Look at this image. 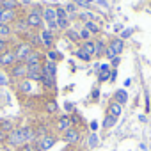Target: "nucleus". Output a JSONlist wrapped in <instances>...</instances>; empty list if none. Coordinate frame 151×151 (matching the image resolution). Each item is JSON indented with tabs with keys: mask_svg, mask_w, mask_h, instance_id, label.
<instances>
[{
	"mask_svg": "<svg viewBox=\"0 0 151 151\" xmlns=\"http://www.w3.org/2000/svg\"><path fill=\"white\" fill-rule=\"evenodd\" d=\"M110 78V69L109 71H100V75H98V80L100 82H105V80H109Z\"/></svg>",
	"mask_w": 151,
	"mask_h": 151,
	"instance_id": "c756f323",
	"label": "nucleus"
},
{
	"mask_svg": "<svg viewBox=\"0 0 151 151\" xmlns=\"http://www.w3.org/2000/svg\"><path fill=\"white\" fill-rule=\"evenodd\" d=\"M25 64H27V66H32V64H41V53H39V52H32V53L27 57Z\"/></svg>",
	"mask_w": 151,
	"mask_h": 151,
	"instance_id": "2eb2a0df",
	"label": "nucleus"
},
{
	"mask_svg": "<svg viewBox=\"0 0 151 151\" xmlns=\"http://www.w3.org/2000/svg\"><path fill=\"white\" fill-rule=\"evenodd\" d=\"M75 4H77V6H82V7H89V2H87V0H75Z\"/></svg>",
	"mask_w": 151,
	"mask_h": 151,
	"instance_id": "4c0bfd02",
	"label": "nucleus"
},
{
	"mask_svg": "<svg viewBox=\"0 0 151 151\" xmlns=\"http://www.w3.org/2000/svg\"><path fill=\"white\" fill-rule=\"evenodd\" d=\"M32 53V50H30V45L29 43H22L16 50H14V55H16V62H25L27 60V57Z\"/></svg>",
	"mask_w": 151,
	"mask_h": 151,
	"instance_id": "39448f33",
	"label": "nucleus"
},
{
	"mask_svg": "<svg viewBox=\"0 0 151 151\" xmlns=\"http://www.w3.org/2000/svg\"><path fill=\"white\" fill-rule=\"evenodd\" d=\"M57 18H68V16H66V9H64V7H57Z\"/></svg>",
	"mask_w": 151,
	"mask_h": 151,
	"instance_id": "e433bc0d",
	"label": "nucleus"
},
{
	"mask_svg": "<svg viewBox=\"0 0 151 151\" xmlns=\"http://www.w3.org/2000/svg\"><path fill=\"white\" fill-rule=\"evenodd\" d=\"M43 22V11L41 9H34L27 14V23L29 27H39Z\"/></svg>",
	"mask_w": 151,
	"mask_h": 151,
	"instance_id": "423d86ee",
	"label": "nucleus"
},
{
	"mask_svg": "<svg viewBox=\"0 0 151 151\" xmlns=\"http://www.w3.org/2000/svg\"><path fill=\"white\" fill-rule=\"evenodd\" d=\"M64 142L66 144H69V146H75V144H78L80 142V139H82V135H80V130L78 128H69L68 132H64Z\"/></svg>",
	"mask_w": 151,
	"mask_h": 151,
	"instance_id": "7ed1b4c3",
	"label": "nucleus"
},
{
	"mask_svg": "<svg viewBox=\"0 0 151 151\" xmlns=\"http://www.w3.org/2000/svg\"><path fill=\"white\" fill-rule=\"evenodd\" d=\"M16 22V13L14 11H9V9H4V7H0V23H13Z\"/></svg>",
	"mask_w": 151,
	"mask_h": 151,
	"instance_id": "0eeeda50",
	"label": "nucleus"
},
{
	"mask_svg": "<svg viewBox=\"0 0 151 151\" xmlns=\"http://www.w3.org/2000/svg\"><path fill=\"white\" fill-rule=\"evenodd\" d=\"M64 151H73V149H71V147H68V149H64Z\"/></svg>",
	"mask_w": 151,
	"mask_h": 151,
	"instance_id": "a18cd8bd",
	"label": "nucleus"
},
{
	"mask_svg": "<svg viewBox=\"0 0 151 151\" xmlns=\"http://www.w3.org/2000/svg\"><path fill=\"white\" fill-rule=\"evenodd\" d=\"M105 57H107L109 60H114V59H116V52H114L110 46H107V50H105Z\"/></svg>",
	"mask_w": 151,
	"mask_h": 151,
	"instance_id": "72a5a7b5",
	"label": "nucleus"
},
{
	"mask_svg": "<svg viewBox=\"0 0 151 151\" xmlns=\"http://www.w3.org/2000/svg\"><path fill=\"white\" fill-rule=\"evenodd\" d=\"M89 128H91V132H93V133H96V130H98V123H96V121H91Z\"/></svg>",
	"mask_w": 151,
	"mask_h": 151,
	"instance_id": "ea45409f",
	"label": "nucleus"
},
{
	"mask_svg": "<svg viewBox=\"0 0 151 151\" xmlns=\"http://www.w3.org/2000/svg\"><path fill=\"white\" fill-rule=\"evenodd\" d=\"M121 112H123V105H119V103H116V101H112V103H109V109H107V114L109 116H112V117H119L121 116Z\"/></svg>",
	"mask_w": 151,
	"mask_h": 151,
	"instance_id": "9b49d317",
	"label": "nucleus"
},
{
	"mask_svg": "<svg viewBox=\"0 0 151 151\" xmlns=\"http://www.w3.org/2000/svg\"><path fill=\"white\" fill-rule=\"evenodd\" d=\"M11 36V27L6 23H0V39H6Z\"/></svg>",
	"mask_w": 151,
	"mask_h": 151,
	"instance_id": "5701e85b",
	"label": "nucleus"
},
{
	"mask_svg": "<svg viewBox=\"0 0 151 151\" xmlns=\"http://www.w3.org/2000/svg\"><path fill=\"white\" fill-rule=\"evenodd\" d=\"M114 101H116V103H119V105H124V103L128 101V94H126V91L117 89V91L114 93Z\"/></svg>",
	"mask_w": 151,
	"mask_h": 151,
	"instance_id": "ddd939ff",
	"label": "nucleus"
},
{
	"mask_svg": "<svg viewBox=\"0 0 151 151\" xmlns=\"http://www.w3.org/2000/svg\"><path fill=\"white\" fill-rule=\"evenodd\" d=\"M116 123H117V119L107 114V116H105V119H103V124H101V126H103L105 130H109V128H114V126H116Z\"/></svg>",
	"mask_w": 151,
	"mask_h": 151,
	"instance_id": "6ab92c4d",
	"label": "nucleus"
},
{
	"mask_svg": "<svg viewBox=\"0 0 151 151\" xmlns=\"http://www.w3.org/2000/svg\"><path fill=\"white\" fill-rule=\"evenodd\" d=\"M27 68H29L27 78L30 82H41L43 80V64H32V66H27Z\"/></svg>",
	"mask_w": 151,
	"mask_h": 151,
	"instance_id": "f03ea898",
	"label": "nucleus"
},
{
	"mask_svg": "<svg viewBox=\"0 0 151 151\" xmlns=\"http://www.w3.org/2000/svg\"><path fill=\"white\" fill-rule=\"evenodd\" d=\"M41 41H43L45 46H52V45H53V32H50V30H43V34H41Z\"/></svg>",
	"mask_w": 151,
	"mask_h": 151,
	"instance_id": "4468645a",
	"label": "nucleus"
},
{
	"mask_svg": "<svg viewBox=\"0 0 151 151\" xmlns=\"http://www.w3.org/2000/svg\"><path fill=\"white\" fill-rule=\"evenodd\" d=\"M80 48H82L89 57H94V43H93V41H84Z\"/></svg>",
	"mask_w": 151,
	"mask_h": 151,
	"instance_id": "a211bd4d",
	"label": "nucleus"
},
{
	"mask_svg": "<svg viewBox=\"0 0 151 151\" xmlns=\"http://www.w3.org/2000/svg\"><path fill=\"white\" fill-rule=\"evenodd\" d=\"M0 130H2V132H6L7 135L14 130V124L9 121V119H0Z\"/></svg>",
	"mask_w": 151,
	"mask_h": 151,
	"instance_id": "dca6fc26",
	"label": "nucleus"
},
{
	"mask_svg": "<svg viewBox=\"0 0 151 151\" xmlns=\"http://www.w3.org/2000/svg\"><path fill=\"white\" fill-rule=\"evenodd\" d=\"M69 128H73V121H71V117L66 114V116H62V117H59V121H57V130L59 132H68Z\"/></svg>",
	"mask_w": 151,
	"mask_h": 151,
	"instance_id": "6e6552de",
	"label": "nucleus"
},
{
	"mask_svg": "<svg viewBox=\"0 0 151 151\" xmlns=\"http://www.w3.org/2000/svg\"><path fill=\"white\" fill-rule=\"evenodd\" d=\"M20 91H23V93H30V91H32L30 80H22V84H20Z\"/></svg>",
	"mask_w": 151,
	"mask_h": 151,
	"instance_id": "a878e982",
	"label": "nucleus"
},
{
	"mask_svg": "<svg viewBox=\"0 0 151 151\" xmlns=\"http://www.w3.org/2000/svg\"><path fill=\"white\" fill-rule=\"evenodd\" d=\"M7 52V41L6 39H0V55Z\"/></svg>",
	"mask_w": 151,
	"mask_h": 151,
	"instance_id": "c9c22d12",
	"label": "nucleus"
},
{
	"mask_svg": "<svg viewBox=\"0 0 151 151\" xmlns=\"http://www.w3.org/2000/svg\"><path fill=\"white\" fill-rule=\"evenodd\" d=\"M149 2H151V0H149Z\"/></svg>",
	"mask_w": 151,
	"mask_h": 151,
	"instance_id": "49530a36",
	"label": "nucleus"
},
{
	"mask_svg": "<svg viewBox=\"0 0 151 151\" xmlns=\"http://www.w3.org/2000/svg\"><path fill=\"white\" fill-rule=\"evenodd\" d=\"M27 73H29V68H27V64H23V62H18V64H14V66L11 68V77H13V78L23 80V78H27Z\"/></svg>",
	"mask_w": 151,
	"mask_h": 151,
	"instance_id": "20e7f679",
	"label": "nucleus"
},
{
	"mask_svg": "<svg viewBox=\"0 0 151 151\" xmlns=\"http://www.w3.org/2000/svg\"><path fill=\"white\" fill-rule=\"evenodd\" d=\"M48 29H50V32H52V30H55V29H57V22H52V23H48Z\"/></svg>",
	"mask_w": 151,
	"mask_h": 151,
	"instance_id": "37998d69",
	"label": "nucleus"
},
{
	"mask_svg": "<svg viewBox=\"0 0 151 151\" xmlns=\"http://www.w3.org/2000/svg\"><path fill=\"white\" fill-rule=\"evenodd\" d=\"M45 109H46V112H48V114H53V112H57V103H55L53 100H50V101H46Z\"/></svg>",
	"mask_w": 151,
	"mask_h": 151,
	"instance_id": "393cba45",
	"label": "nucleus"
},
{
	"mask_svg": "<svg viewBox=\"0 0 151 151\" xmlns=\"http://www.w3.org/2000/svg\"><path fill=\"white\" fill-rule=\"evenodd\" d=\"M119 60H121V59H119V57H116V59L112 60V64H114V66H117V64H119Z\"/></svg>",
	"mask_w": 151,
	"mask_h": 151,
	"instance_id": "c03bdc74",
	"label": "nucleus"
},
{
	"mask_svg": "<svg viewBox=\"0 0 151 151\" xmlns=\"http://www.w3.org/2000/svg\"><path fill=\"white\" fill-rule=\"evenodd\" d=\"M87 146H89V149H94V147L100 146V139H98L96 133H91V135L87 137Z\"/></svg>",
	"mask_w": 151,
	"mask_h": 151,
	"instance_id": "aec40b11",
	"label": "nucleus"
},
{
	"mask_svg": "<svg viewBox=\"0 0 151 151\" xmlns=\"http://www.w3.org/2000/svg\"><path fill=\"white\" fill-rule=\"evenodd\" d=\"M46 57H48V60H50V62H55V60H59V59H60V55H59L57 52H52V50H48Z\"/></svg>",
	"mask_w": 151,
	"mask_h": 151,
	"instance_id": "c85d7f7f",
	"label": "nucleus"
},
{
	"mask_svg": "<svg viewBox=\"0 0 151 151\" xmlns=\"http://www.w3.org/2000/svg\"><path fill=\"white\" fill-rule=\"evenodd\" d=\"M105 50H107V46H105V43H103V41H94V57L101 55Z\"/></svg>",
	"mask_w": 151,
	"mask_h": 151,
	"instance_id": "412c9836",
	"label": "nucleus"
},
{
	"mask_svg": "<svg viewBox=\"0 0 151 151\" xmlns=\"http://www.w3.org/2000/svg\"><path fill=\"white\" fill-rule=\"evenodd\" d=\"M29 27L27 20H16V30H25Z\"/></svg>",
	"mask_w": 151,
	"mask_h": 151,
	"instance_id": "7c9ffc66",
	"label": "nucleus"
},
{
	"mask_svg": "<svg viewBox=\"0 0 151 151\" xmlns=\"http://www.w3.org/2000/svg\"><path fill=\"white\" fill-rule=\"evenodd\" d=\"M75 55H77L78 59H82V60H89V59H91V57H89V55H87V53H86V52H84L82 48H80V50H77V52H75Z\"/></svg>",
	"mask_w": 151,
	"mask_h": 151,
	"instance_id": "2f4dec72",
	"label": "nucleus"
},
{
	"mask_svg": "<svg viewBox=\"0 0 151 151\" xmlns=\"http://www.w3.org/2000/svg\"><path fill=\"white\" fill-rule=\"evenodd\" d=\"M78 34H80V37H82V39H87V37H89V30H80Z\"/></svg>",
	"mask_w": 151,
	"mask_h": 151,
	"instance_id": "79ce46f5",
	"label": "nucleus"
},
{
	"mask_svg": "<svg viewBox=\"0 0 151 151\" xmlns=\"http://www.w3.org/2000/svg\"><path fill=\"white\" fill-rule=\"evenodd\" d=\"M68 18H57V27L59 29H68Z\"/></svg>",
	"mask_w": 151,
	"mask_h": 151,
	"instance_id": "473e14b6",
	"label": "nucleus"
},
{
	"mask_svg": "<svg viewBox=\"0 0 151 151\" xmlns=\"http://www.w3.org/2000/svg\"><path fill=\"white\" fill-rule=\"evenodd\" d=\"M0 7L9 9V11H14L18 7V2H16V0H2V6H0Z\"/></svg>",
	"mask_w": 151,
	"mask_h": 151,
	"instance_id": "4be33fe9",
	"label": "nucleus"
},
{
	"mask_svg": "<svg viewBox=\"0 0 151 151\" xmlns=\"http://www.w3.org/2000/svg\"><path fill=\"white\" fill-rule=\"evenodd\" d=\"M64 9H66V13H75V9H77V7H75V4H68Z\"/></svg>",
	"mask_w": 151,
	"mask_h": 151,
	"instance_id": "58836bf2",
	"label": "nucleus"
},
{
	"mask_svg": "<svg viewBox=\"0 0 151 151\" xmlns=\"http://www.w3.org/2000/svg\"><path fill=\"white\" fill-rule=\"evenodd\" d=\"M41 82H43V84H45V87H48V89H50V87H53V80H52V78H48V77H45V75H43V80H41Z\"/></svg>",
	"mask_w": 151,
	"mask_h": 151,
	"instance_id": "f704fd0d",
	"label": "nucleus"
},
{
	"mask_svg": "<svg viewBox=\"0 0 151 151\" xmlns=\"http://www.w3.org/2000/svg\"><path fill=\"white\" fill-rule=\"evenodd\" d=\"M55 71H57V66H55V62H45L43 64V75L45 77H48V78H52L53 80V77H55Z\"/></svg>",
	"mask_w": 151,
	"mask_h": 151,
	"instance_id": "9d476101",
	"label": "nucleus"
},
{
	"mask_svg": "<svg viewBox=\"0 0 151 151\" xmlns=\"http://www.w3.org/2000/svg\"><path fill=\"white\" fill-rule=\"evenodd\" d=\"M55 142H57V139H55L53 135L46 133V135H43V137H39V139L36 140V147H37V151H48Z\"/></svg>",
	"mask_w": 151,
	"mask_h": 151,
	"instance_id": "f257e3e1",
	"label": "nucleus"
},
{
	"mask_svg": "<svg viewBox=\"0 0 151 151\" xmlns=\"http://www.w3.org/2000/svg\"><path fill=\"white\" fill-rule=\"evenodd\" d=\"M20 151H37L36 142H27V144H23V146L20 147Z\"/></svg>",
	"mask_w": 151,
	"mask_h": 151,
	"instance_id": "cd10ccee",
	"label": "nucleus"
},
{
	"mask_svg": "<svg viewBox=\"0 0 151 151\" xmlns=\"http://www.w3.org/2000/svg\"><path fill=\"white\" fill-rule=\"evenodd\" d=\"M114 52H116V55L117 53H121L123 52V48H124V43H123V39H114V41H110V45H109Z\"/></svg>",
	"mask_w": 151,
	"mask_h": 151,
	"instance_id": "f3484780",
	"label": "nucleus"
},
{
	"mask_svg": "<svg viewBox=\"0 0 151 151\" xmlns=\"http://www.w3.org/2000/svg\"><path fill=\"white\" fill-rule=\"evenodd\" d=\"M86 30H89V34H98V32H100V27H98V23H94V22H87V23H86Z\"/></svg>",
	"mask_w": 151,
	"mask_h": 151,
	"instance_id": "b1692460",
	"label": "nucleus"
},
{
	"mask_svg": "<svg viewBox=\"0 0 151 151\" xmlns=\"http://www.w3.org/2000/svg\"><path fill=\"white\" fill-rule=\"evenodd\" d=\"M14 62H16V55H14V52H6V53L0 55V66H4V68L11 66V68H13Z\"/></svg>",
	"mask_w": 151,
	"mask_h": 151,
	"instance_id": "1a4fd4ad",
	"label": "nucleus"
},
{
	"mask_svg": "<svg viewBox=\"0 0 151 151\" xmlns=\"http://www.w3.org/2000/svg\"><path fill=\"white\" fill-rule=\"evenodd\" d=\"M43 20H46L48 23L57 22V9H53V7H46V9L43 11Z\"/></svg>",
	"mask_w": 151,
	"mask_h": 151,
	"instance_id": "f8f14e48",
	"label": "nucleus"
},
{
	"mask_svg": "<svg viewBox=\"0 0 151 151\" xmlns=\"http://www.w3.org/2000/svg\"><path fill=\"white\" fill-rule=\"evenodd\" d=\"M66 36H68L71 41H80V34H78V32H75V30H71V29L66 30Z\"/></svg>",
	"mask_w": 151,
	"mask_h": 151,
	"instance_id": "bb28decb",
	"label": "nucleus"
},
{
	"mask_svg": "<svg viewBox=\"0 0 151 151\" xmlns=\"http://www.w3.org/2000/svg\"><path fill=\"white\" fill-rule=\"evenodd\" d=\"M0 142H7V133L0 130Z\"/></svg>",
	"mask_w": 151,
	"mask_h": 151,
	"instance_id": "a19ab883",
	"label": "nucleus"
}]
</instances>
